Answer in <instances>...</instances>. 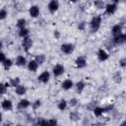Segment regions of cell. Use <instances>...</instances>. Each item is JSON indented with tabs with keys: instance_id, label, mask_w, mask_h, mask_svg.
Wrapping results in <instances>:
<instances>
[{
	"instance_id": "836d02e7",
	"label": "cell",
	"mask_w": 126,
	"mask_h": 126,
	"mask_svg": "<svg viewBox=\"0 0 126 126\" xmlns=\"http://www.w3.org/2000/svg\"><path fill=\"white\" fill-rule=\"evenodd\" d=\"M68 102V105L70 106V107H75V106H77L78 104H79V99L78 98H76V97H72L69 101H67Z\"/></svg>"
},
{
	"instance_id": "60d3db41",
	"label": "cell",
	"mask_w": 126,
	"mask_h": 126,
	"mask_svg": "<svg viewBox=\"0 0 126 126\" xmlns=\"http://www.w3.org/2000/svg\"><path fill=\"white\" fill-rule=\"evenodd\" d=\"M5 60H6V55H5V53L2 52V51H0V63H3Z\"/></svg>"
},
{
	"instance_id": "30bf717a",
	"label": "cell",
	"mask_w": 126,
	"mask_h": 126,
	"mask_svg": "<svg viewBox=\"0 0 126 126\" xmlns=\"http://www.w3.org/2000/svg\"><path fill=\"white\" fill-rule=\"evenodd\" d=\"M58 9H59V2L57 0H51V1L48 2V4H47V10L51 14L55 13Z\"/></svg>"
},
{
	"instance_id": "d6986e66",
	"label": "cell",
	"mask_w": 126,
	"mask_h": 126,
	"mask_svg": "<svg viewBox=\"0 0 126 126\" xmlns=\"http://www.w3.org/2000/svg\"><path fill=\"white\" fill-rule=\"evenodd\" d=\"M75 88H76V92L78 94H82L86 88V83L84 81H79L75 84Z\"/></svg>"
},
{
	"instance_id": "9a60e30c",
	"label": "cell",
	"mask_w": 126,
	"mask_h": 126,
	"mask_svg": "<svg viewBox=\"0 0 126 126\" xmlns=\"http://www.w3.org/2000/svg\"><path fill=\"white\" fill-rule=\"evenodd\" d=\"M1 107L2 109L6 110V111H11L13 109V102L11 99H4L1 102Z\"/></svg>"
},
{
	"instance_id": "7a4b0ae2",
	"label": "cell",
	"mask_w": 126,
	"mask_h": 126,
	"mask_svg": "<svg viewBox=\"0 0 126 126\" xmlns=\"http://www.w3.org/2000/svg\"><path fill=\"white\" fill-rule=\"evenodd\" d=\"M110 40H111V42L113 43L114 46L122 45V44H124L126 42V34L124 32H121V33H119L117 35H114L112 37V39H110Z\"/></svg>"
},
{
	"instance_id": "ffe728a7",
	"label": "cell",
	"mask_w": 126,
	"mask_h": 126,
	"mask_svg": "<svg viewBox=\"0 0 126 126\" xmlns=\"http://www.w3.org/2000/svg\"><path fill=\"white\" fill-rule=\"evenodd\" d=\"M69 119L73 122H77V121L81 120V114L78 111H71L69 113Z\"/></svg>"
},
{
	"instance_id": "3957f363",
	"label": "cell",
	"mask_w": 126,
	"mask_h": 126,
	"mask_svg": "<svg viewBox=\"0 0 126 126\" xmlns=\"http://www.w3.org/2000/svg\"><path fill=\"white\" fill-rule=\"evenodd\" d=\"M74 49H75V45L73 43H70V42H65V43H62L60 45L61 52L63 54H66V55L72 54L74 52Z\"/></svg>"
},
{
	"instance_id": "f907efd6",
	"label": "cell",
	"mask_w": 126,
	"mask_h": 126,
	"mask_svg": "<svg viewBox=\"0 0 126 126\" xmlns=\"http://www.w3.org/2000/svg\"><path fill=\"white\" fill-rule=\"evenodd\" d=\"M0 96H1V95H0Z\"/></svg>"
},
{
	"instance_id": "ee69618b",
	"label": "cell",
	"mask_w": 126,
	"mask_h": 126,
	"mask_svg": "<svg viewBox=\"0 0 126 126\" xmlns=\"http://www.w3.org/2000/svg\"><path fill=\"white\" fill-rule=\"evenodd\" d=\"M119 126H126V121L125 120H123L121 123H120V125Z\"/></svg>"
},
{
	"instance_id": "f6af8a7d",
	"label": "cell",
	"mask_w": 126,
	"mask_h": 126,
	"mask_svg": "<svg viewBox=\"0 0 126 126\" xmlns=\"http://www.w3.org/2000/svg\"><path fill=\"white\" fill-rule=\"evenodd\" d=\"M2 48H3V42L0 40V51L2 50Z\"/></svg>"
},
{
	"instance_id": "8fae6325",
	"label": "cell",
	"mask_w": 126,
	"mask_h": 126,
	"mask_svg": "<svg viewBox=\"0 0 126 126\" xmlns=\"http://www.w3.org/2000/svg\"><path fill=\"white\" fill-rule=\"evenodd\" d=\"M29 14L32 18H37L40 14V9L37 5H32L29 8Z\"/></svg>"
},
{
	"instance_id": "e0dca14e",
	"label": "cell",
	"mask_w": 126,
	"mask_h": 126,
	"mask_svg": "<svg viewBox=\"0 0 126 126\" xmlns=\"http://www.w3.org/2000/svg\"><path fill=\"white\" fill-rule=\"evenodd\" d=\"M27 67H28V70L31 71V72H36L37 69H38V65H37V63H36L33 59L28 62Z\"/></svg>"
},
{
	"instance_id": "c3c4849f",
	"label": "cell",
	"mask_w": 126,
	"mask_h": 126,
	"mask_svg": "<svg viewBox=\"0 0 126 126\" xmlns=\"http://www.w3.org/2000/svg\"><path fill=\"white\" fill-rule=\"evenodd\" d=\"M16 126H24V125H22V124H18V125H16Z\"/></svg>"
},
{
	"instance_id": "b9f144b4",
	"label": "cell",
	"mask_w": 126,
	"mask_h": 126,
	"mask_svg": "<svg viewBox=\"0 0 126 126\" xmlns=\"http://www.w3.org/2000/svg\"><path fill=\"white\" fill-rule=\"evenodd\" d=\"M53 35H54V37H55L56 39H59L61 34H60V32H59L58 30H55V31H54V32H53Z\"/></svg>"
},
{
	"instance_id": "cb8c5ba5",
	"label": "cell",
	"mask_w": 126,
	"mask_h": 126,
	"mask_svg": "<svg viewBox=\"0 0 126 126\" xmlns=\"http://www.w3.org/2000/svg\"><path fill=\"white\" fill-rule=\"evenodd\" d=\"M67 106H68V102H67L64 98L60 99V100L57 102V108H58L59 110H61V111H64V110L67 108Z\"/></svg>"
},
{
	"instance_id": "4316f807",
	"label": "cell",
	"mask_w": 126,
	"mask_h": 126,
	"mask_svg": "<svg viewBox=\"0 0 126 126\" xmlns=\"http://www.w3.org/2000/svg\"><path fill=\"white\" fill-rule=\"evenodd\" d=\"M93 113H94V115L95 116V117H100V116H102V114L104 113L103 112V109H102V107L101 106H95L94 108V110H93Z\"/></svg>"
},
{
	"instance_id": "484cf974",
	"label": "cell",
	"mask_w": 126,
	"mask_h": 126,
	"mask_svg": "<svg viewBox=\"0 0 126 126\" xmlns=\"http://www.w3.org/2000/svg\"><path fill=\"white\" fill-rule=\"evenodd\" d=\"M97 104H98V101H97V100H91V101H89V102L86 104V108H87V110H89V111H93L94 108L95 106H97Z\"/></svg>"
},
{
	"instance_id": "ab89813d",
	"label": "cell",
	"mask_w": 126,
	"mask_h": 126,
	"mask_svg": "<svg viewBox=\"0 0 126 126\" xmlns=\"http://www.w3.org/2000/svg\"><path fill=\"white\" fill-rule=\"evenodd\" d=\"M82 124L83 126H90L91 125V120L89 117H84L82 120Z\"/></svg>"
},
{
	"instance_id": "e575fe53",
	"label": "cell",
	"mask_w": 126,
	"mask_h": 126,
	"mask_svg": "<svg viewBox=\"0 0 126 126\" xmlns=\"http://www.w3.org/2000/svg\"><path fill=\"white\" fill-rule=\"evenodd\" d=\"M41 104H42V102H41L40 99H35V100L32 103V108L33 110H36V109H38V108L41 106Z\"/></svg>"
},
{
	"instance_id": "277c9868",
	"label": "cell",
	"mask_w": 126,
	"mask_h": 126,
	"mask_svg": "<svg viewBox=\"0 0 126 126\" xmlns=\"http://www.w3.org/2000/svg\"><path fill=\"white\" fill-rule=\"evenodd\" d=\"M65 73V67L62 64H56L52 68V74L54 77H60Z\"/></svg>"
},
{
	"instance_id": "8d00e7d4",
	"label": "cell",
	"mask_w": 126,
	"mask_h": 126,
	"mask_svg": "<svg viewBox=\"0 0 126 126\" xmlns=\"http://www.w3.org/2000/svg\"><path fill=\"white\" fill-rule=\"evenodd\" d=\"M7 16H8V12H7V10L6 9H0V21H2V20H5L6 18H7Z\"/></svg>"
},
{
	"instance_id": "f546056e",
	"label": "cell",
	"mask_w": 126,
	"mask_h": 126,
	"mask_svg": "<svg viewBox=\"0 0 126 126\" xmlns=\"http://www.w3.org/2000/svg\"><path fill=\"white\" fill-rule=\"evenodd\" d=\"M13 64H14V62H13V60L10 59V58H6V60L2 63V65H3V67H4L5 70H9V69L13 66Z\"/></svg>"
},
{
	"instance_id": "2e32d148",
	"label": "cell",
	"mask_w": 126,
	"mask_h": 126,
	"mask_svg": "<svg viewBox=\"0 0 126 126\" xmlns=\"http://www.w3.org/2000/svg\"><path fill=\"white\" fill-rule=\"evenodd\" d=\"M27 64H28V61H27V58L24 55L17 56V58H16V65L17 66H19V67H25Z\"/></svg>"
},
{
	"instance_id": "6da1fadb",
	"label": "cell",
	"mask_w": 126,
	"mask_h": 126,
	"mask_svg": "<svg viewBox=\"0 0 126 126\" xmlns=\"http://www.w3.org/2000/svg\"><path fill=\"white\" fill-rule=\"evenodd\" d=\"M101 21H102V18L100 15H95L91 19L89 25H90V31L92 33H94L99 30L101 26Z\"/></svg>"
},
{
	"instance_id": "ba28073f",
	"label": "cell",
	"mask_w": 126,
	"mask_h": 126,
	"mask_svg": "<svg viewBox=\"0 0 126 126\" xmlns=\"http://www.w3.org/2000/svg\"><path fill=\"white\" fill-rule=\"evenodd\" d=\"M75 65H76V67L79 68V69L85 68V67L87 66V58H86V56H84V55L78 56V57L76 58V60H75Z\"/></svg>"
},
{
	"instance_id": "603a6c76",
	"label": "cell",
	"mask_w": 126,
	"mask_h": 126,
	"mask_svg": "<svg viewBox=\"0 0 126 126\" xmlns=\"http://www.w3.org/2000/svg\"><path fill=\"white\" fill-rule=\"evenodd\" d=\"M16 26L19 30H22V29H25L26 26H27V20L25 18H20L17 20V23H16Z\"/></svg>"
},
{
	"instance_id": "d6a6232c",
	"label": "cell",
	"mask_w": 126,
	"mask_h": 126,
	"mask_svg": "<svg viewBox=\"0 0 126 126\" xmlns=\"http://www.w3.org/2000/svg\"><path fill=\"white\" fill-rule=\"evenodd\" d=\"M94 6L97 9H103L105 6V3L102 0H95V1H94Z\"/></svg>"
},
{
	"instance_id": "f35d334b",
	"label": "cell",
	"mask_w": 126,
	"mask_h": 126,
	"mask_svg": "<svg viewBox=\"0 0 126 126\" xmlns=\"http://www.w3.org/2000/svg\"><path fill=\"white\" fill-rule=\"evenodd\" d=\"M119 66L122 68V69H124L125 67H126V57H122L120 60H119Z\"/></svg>"
},
{
	"instance_id": "44dd1931",
	"label": "cell",
	"mask_w": 126,
	"mask_h": 126,
	"mask_svg": "<svg viewBox=\"0 0 126 126\" xmlns=\"http://www.w3.org/2000/svg\"><path fill=\"white\" fill-rule=\"evenodd\" d=\"M15 93L18 95H24L27 93V87H25L24 85H19L18 87L15 88Z\"/></svg>"
},
{
	"instance_id": "7dc6e473",
	"label": "cell",
	"mask_w": 126,
	"mask_h": 126,
	"mask_svg": "<svg viewBox=\"0 0 126 126\" xmlns=\"http://www.w3.org/2000/svg\"><path fill=\"white\" fill-rule=\"evenodd\" d=\"M4 126H12V125H11V124H9V123H6Z\"/></svg>"
},
{
	"instance_id": "7c38bea8",
	"label": "cell",
	"mask_w": 126,
	"mask_h": 126,
	"mask_svg": "<svg viewBox=\"0 0 126 126\" xmlns=\"http://www.w3.org/2000/svg\"><path fill=\"white\" fill-rule=\"evenodd\" d=\"M31 105H32V103H31V101H30L29 99H27V98H23V99H21V100L18 102V104H17V108L20 109V110H24V109L29 108Z\"/></svg>"
},
{
	"instance_id": "1f68e13d",
	"label": "cell",
	"mask_w": 126,
	"mask_h": 126,
	"mask_svg": "<svg viewBox=\"0 0 126 126\" xmlns=\"http://www.w3.org/2000/svg\"><path fill=\"white\" fill-rule=\"evenodd\" d=\"M102 109H103V112H113V111H115V106H114V104L109 103V104L103 106Z\"/></svg>"
},
{
	"instance_id": "d590c367",
	"label": "cell",
	"mask_w": 126,
	"mask_h": 126,
	"mask_svg": "<svg viewBox=\"0 0 126 126\" xmlns=\"http://www.w3.org/2000/svg\"><path fill=\"white\" fill-rule=\"evenodd\" d=\"M86 27H87V22H85V21H81L77 25V28H78L79 31H85Z\"/></svg>"
},
{
	"instance_id": "ac0fdd59",
	"label": "cell",
	"mask_w": 126,
	"mask_h": 126,
	"mask_svg": "<svg viewBox=\"0 0 126 126\" xmlns=\"http://www.w3.org/2000/svg\"><path fill=\"white\" fill-rule=\"evenodd\" d=\"M32 124L33 126H48V120L45 118L39 117V118H36Z\"/></svg>"
},
{
	"instance_id": "681fc988",
	"label": "cell",
	"mask_w": 126,
	"mask_h": 126,
	"mask_svg": "<svg viewBox=\"0 0 126 126\" xmlns=\"http://www.w3.org/2000/svg\"><path fill=\"white\" fill-rule=\"evenodd\" d=\"M57 126H61V125H57Z\"/></svg>"
},
{
	"instance_id": "83f0119b",
	"label": "cell",
	"mask_w": 126,
	"mask_h": 126,
	"mask_svg": "<svg viewBox=\"0 0 126 126\" xmlns=\"http://www.w3.org/2000/svg\"><path fill=\"white\" fill-rule=\"evenodd\" d=\"M18 34H19V36L22 37V38H25V37H27V36H30V30H29L28 28L19 30Z\"/></svg>"
},
{
	"instance_id": "bcb514c9",
	"label": "cell",
	"mask_w": 126,
	"mask_h": 126,
	"mask_svg": "<svg viewBox=\"0 0 126 126\" xmlns=\"http://www.w3.org/2000/svg\"><path fill=\"white\" fill-rule=\"evenodd\" d=\"M2 119H3V115H2V113L0 112V123L2 122Z\"/></svg>"
},
{
	"instance_id": "9c48e42d",
	"label": "cell",
	"mask_w": 126,
	"mask_h": 126,
	"mask_svg": "<svg viewBox=\"0 0 126 126\" xmlns=\"http://www.w3.org/2000/svg\"><path fill=\"white\" fill-rule=\"evenodd\" d=\"M37 80L39 83H42V84H46L49 82L50 80V72L49 71H43L42 73H40L37 77Z\"/></svg>"
},
{
	"instance_id": "7bdbcfd3",
	"label": "cell",
	"mask_w": 126,
	"mask_h": 126,
	"mask_svg": "<svg viewBox=\"0 0 126 126\" xmlns=\"http://www.w3.org/2000/svg\"><path fill=\"white\" fill-rule=\"evenodd\" d=\"M92 126H104V123L100 122V121H97V122H94L92 124Z\"/></svg>"
},
{
	"instance_id": "f1b7e54d",
	"label": "cell",
	"mask_w": 126,
	"mask_h": 126,
	"mask_svg": "<svg viewBox=\"0 0 126 126\" xmlns=\"http://www.w3.org/2000/svg\"><path fill=\"white\" fill-rule=\"evenodd\" d=\"M20 83H21V80H20V78H18V77L12 78V79H10V81H9L10 87H13V88H16V87H18L19 85H21Z\"/></svg>"
},
{
	"instance_id": "74e56055",
	"label": "cell",
	"mask_w": 126,
	"mask_h": 126,
	"mask_svg": "<svg viewBox=\"0 0 126 126\" xmlns=\"http://www.w3.org/2000/svg\"><path fill=\"white\" fill-rule=\"evenodd\" d=\"M57 125H58L57 119H55V118L48 119V126H57Z\"/></svg>"
},
{
	"instance_id": "4dcf8cb0",
	"label": "cell",
	"mask_w": 126,
	"mask_h": 126,
	"mask_svg": "<svg viewBox=\"0 0 126 126\" xmlns=\"http://www.w3.org/2000/svg\"><path fill=\"white\" fill-rule=\"evenodd\" d=\"M10 87L9 83H0V95L2 94H5L6 92H7V89Z\"/></svg>"
},
{
	"instance_id": "52a82bcc",
	"label": "cell",
	"mask_w": 126,
	"mask_h": 126,
	"mask_svg": "<svg viewBox=\"0 0 126 126\" xmlns=\"http://www.w3.org/2000/svg\"><path fill=\"white\" fill-rule=\"evenodd\" d=\"M96 57H97L98 61L104 62V61H106V60L109 58V54H108V52H107L105 49L99 48V49L97 50V52H96Z\"/></svg>"
},
{
	"instance_id": "4fadbf2b",
	"label": "cell",
	"mask_w": 126,
	"mask_h": 126,
	"mask_svg": "<svg viewBox=\"0 0 126 126\" xmlns=\"http://www.w3.org/2000/svg\"><path fill=\"white\" fill-rule=\"evenodd\" d=\"M123 28H124V26L121 25L120 23L115 24L114 26H112V28H111V33H112V35L114 36V35H117V34L123 32Z\"/></svg>"
},
{
	"instance_id": "5bb4252c",
	"label": "cell",
	"mask_w": 126,
	"mask_h": 126,
	"mask_svg": "<svg viewBox=\"0 0 126 126\" xmlns=\"http://www.w3.org/2000/svg\"><path fill=\"white\" fill-rule=\"evenodd\" d=\"M74 87V82L71 79H66L61 83V88L64 91H69Z\"/></svg>"
},
{
	"instance_id": "8992f818",
	"label": "cell",
	"mask_w": 126,
	"mask_h": 126,
	"mask_svg": "<svg viewBox=\"0 0 126 126\" xmlns=\"http://www.w3.org/2000/svg\"><path fill=\"white\" fill-rule=\"evenodd\" d=\"M32 43L33 42H32V39L31 36H27V37L23 38V40H22V47H23L24 51L25 52H29V50L32 46Z\"/></svg>"
},
{
	"instance_id": "5b68a950",
	"label": "cell",
	"mask_w": 126,
	"mask_h": 126,
	"mask_svg": "<svg viewBox=\"0 0 126 126\" xmlns=\"http://www.w3.org/2000/svg\"><path fill=\"white\" fill-rule=\"evenodd\" d=\"M117 4L113 3V2H110V3H107L105 4L104 6V11H105V14L106 15H113L116 11H117Z\"/></svg>"
},
{
	"instance_id": "d4e9b609",
	"label": "cell",
	"mask_w": 126,
	"mask_h": 126,
	"mask_svg": "<svg viewBox=\"0 0 126 126\" xmlns=\"http://www.w3.org/2000/svg\"><path fill=\"white\" fill-rule=\"evenodd\" d=\"M112 79H113V81H114L116 84H120V83L122 82V79H123L121 72H120V71H116V72L113 74Z\"/></svg>"
},
{
	"instance_id": "7402d4cb",
	"label": "cell",
	"mask_w": 126,
	"mask_h": 126,
	"mask_svg": "<svg viewBox=\"0 0 126 126\" xmlns=\"http://www.w3.org/2000/svg\"><path fill=\"white\" fill-rule=\"evenodd\" d=\"M33 60L37 63V65H38V66H40V65H42V64L45 62L46 57H45V55H44V54H37V55H35V57H34V59H33Z\"/></svg>"
}]
</instances>
